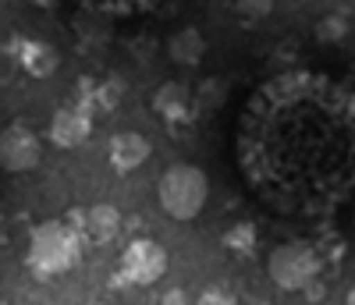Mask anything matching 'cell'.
<instances>
[{"mask_svg": "<svg viewBox=\"0 0 355 305\" xmlns=\"http://www.w3.org/2000/svg\"><path fill=\"white\" fill-rule=\"evenodd\" d=\"M224 245L231 252H239V256H249L256 249V224L252 220H239L234 227L224 231Z\"/></svg>", "mask_w": 355, "mask_h": 305, "instance_id": "7c38bea8", "label": "cell"}, {"mask_svg": "<svg viewBox=\"0 0 355 305\" xmlns=\"http://www.w3.org/2000/svg\"><path fill=\"white\" fill-rule=\"evenodd\" d=\"M153 157V142L139 132H117L110 139V167L117 174H132Z\"/></svg>", "mask_w": 355, "mask_h": 305, "instance_id": "ba28073f", "label": "cell"}, {"mask_svg": "<svg viewBox=\"0 0 355 305\" xmlns=\"http://www.w3.org/2000/svg\"><path fill=\"white\" fill-rule=\"evenodd\" d=\"M167 273V252L153 238H135L121 252V281L135 288H150Z\"/></svg>", "mask_w": 355, "mask_h": 305, "instance_id": "277c9868", "label": "cell"}, {"mask_svg": "<svg viewBox=\"0 0 355 305\" xmlns=\"http://www.w3.org/2000/svg\"><path fill=\"white\" fill-rule=\"evenodd\" d=\"M202 53H206V40L199 28H182V33H174L167 40V57L182 68H196L202 60Z\"/></svg>", "mask_w": 355, "mask_h": 305, "instance_id": "30bf717a", "label": "cell"}, {"mask_svg": "<svg viewBox=\"0 0 355 305\" xmlns=\"http://www.w3.org/2000/svg\"><path fill=\"white\" fill-rule=\"evenodd\" d=\"M345 302H348V305H355V284L348 288V298H345Z\"/></svg>", "mask_w": 355, "mask_h": 305, "instance_id": "ffe728a7", "label": "cell"}, {"mask_svg": "<svg viewBox=\"0 0 355 305\" xmlns=\"http://www.w3.org/2000/svg\"><path fill=\"white\" fill-rule=\"evenodd\" d=\"M345 36H348L345 15H323V18L316 21V40H320V43H341Z\"/></svg>", "mask_w": 355, "mask_h": 305, "instance_id": "5bb4252c", "label": "cell"}, {"mask_svg": "<svg viewBox=\"0 0 355 305\" xmlns=\"http://www.w3.org/2000/svg\"><path fill=\"white\" fill-rule=\"evenodd\" d=\"M323 270L320 252L309 245V241H284L270 252L266 259V273L281 291H306Z\"/></svg>", "mask_w": 355, "mask_h": 305, "instance_id": "3957f363", "label": "cell"}, {"mask_svg": "<svg viewBox=\"0 0 355 305\" xmlns=\"http://www.w3.org/2000/svg\"><path fill=\"white\" fill-rule=\"evenodd\" d=\"M125 96V82H117V78H110V82H103V85H96V103L100 107H117V100Z\"/></svg>", "mask_w": 355, "mask_h": 305, "instance_id": "9a60e30c", "label": "cell"}, {"mask_svg": "<svg viewBox=\"0 0 355 305\" xmlns=\"http://www.w3.org/2000/svg\"><path fill=\"white\" fill-rule=\"evenodd\" d=\"M33 4H36V8H53L57 0H33Z\"/></svg>", "mask_w": 355, "mask_h": 305, "instance_id": "d6986e66", "label": "cell"}, {"mask_svg": "<svg viewBox=\"0 0 355 305\" xmlns=\"http://www.w3.org/2000/svg\"><path fill=\"white\" fill-rule=\"evenodd\" d=\"M199 305H234V298L227 291H220V288H206L199 295Z\"/></svg>", "mask_w": 355, "mask_h": 305, "instance_id": "e0dca14e", "label": "cell"}, {"mask_svg": "<svg viewBox=\"0 0 355 305\" xmlns=\"http://www.w3.org/2000/svg\"><path fill=\"white\" fill-rule=\"evenodd\" d=\"M89 132H93V114L78 103H68L50 117V142L61 146V149L82 146L89 139Z\"/></svg>", "mask_w": 355, "mask_h": 305, "instance_id": "8992f818", "label": "cell"}, {"mask_svg": "<svg viewBox=\"0 0 355 305\" xmlns=\"http://www.w3.org/2000/svg\"><path fill=\"white\" fill-rule=\"evenodd\" d=\"M196 107V96L189 93V89L182 82H164L157 93H153V110L167 121H185Z\"/></svg>", "mask_w": 355, "mask_h": 305, "instance_id": "9c48e42d", "label": "cell"}, {"mask_svg": "<svg viewBox=\"0 0 355 305\" xmlns=\"http://www.w3.org/2000/svg\"><path fill=\"white\" fill-rule=\"evenodd\" d=\"M224 100H227V85H224L220 78H206V82H199L196 107H202V110H217Z\"/></svg>", "mask_w": 355, "mask_h": 305, "instance_id": "4fadbf2b", "label": "cell"}, {"mask_svg": "<svg viewBox=\"0 0 355 305\" xmlns=\"http://www.w3.org/2000/svg\"><path fill=\"white\" fill-rule=\"evenodd\" d=\"M160 305H189L185 302V291H178V288H171L164 298H160Z\"/></svg>", "mask_w": 355, "mask_h": 305, "instance_id": "ac0fdd59", "label": "cell"}, {"mask_svg": "<svg viewBox=\"0 0 355 305\" xmlns=\"http://www.w3.org/2000/svg\"><path fill=\"white\" fill-rule=\"evenodd\" d=\"M157 199L171 220H196L210 199V177L192 164H174L160 174Z\"/></svg>", "mask_w": 355, "mask_h": 305, "instance_id": "7a4b0ae2", "label": "cell"}, {"mask_svg": "<svg viewBox=\"0 0 355 305\" xmlns=\"http://www.w3.org/2000/svg\"><path fill=\"white\" fill-rule=\"evenodd\" d=\"M82 256V234L71 220H46L33 231L28 238V270L36 277H57V273H68Z\"/></svg>", "mask_w": 355, "mask_h": 305, "instance_id": "6da1fadb", "label": "cell"}, {"mask_svg": "<svg viewBox=\"0 0 355 305\" xmlns=\"http://www.w3.org/2000/svg\"><path fill=\"white\" fill-rule=\"evenodd\" d=\"M40 160H43L40 135L28 125H21V121H11V125L0 132V167L11 171V174H25V171L40 167Z\"/></svg>", "mask_w": 355, "mask_h": 305, "instance_id": "5b68a950", "label": "cell"}, {"mask_svg": "<svg viewBox=\"0 0 355 305\" xmlns=\"http://www.w3.org/2000/svg\"><path fill=\"white\" fill-rule=\"evenodd\" d=\"M234 8L242 18H266L274 11V0H234Z\"/></svg>", "mask_w": 355, "mask_h": 305, "instance_id": "2e32d148", "label": "cell"}, {"mask_svg": "<svg viewBox=\"0 0 355 305\" xmlns=\"http://www.w3.org/2000/svg\"><path fill=\"white\" fill-rule=\"evenodd\" d=\"M18 57H21V68L33 75V78H46V75L57 68V53H53L46 43H36V40L21 43Z\"/></svg>", "mask_w": 355, "mask_h": 305, "instance_id": "8fae6325", "label": "cell"}, {"mask_svg": "<svg viewBox=\"0 0 355 305\" xmlns=\"http://www.w3.org/2000/svg\"><path fill=\"white\" fill-rule=\"evenodd\" d=\"M71 224L78 227L82 238L103 245V241H110L117 231H121V213H117V206H110V202H96V206H89L82 213L75 209L71 213Z\"/></svg>", "mask_w": 355, "mask_h": 305, "instance_id": "52a82bcc", "label": "cell"}]
</instances>
